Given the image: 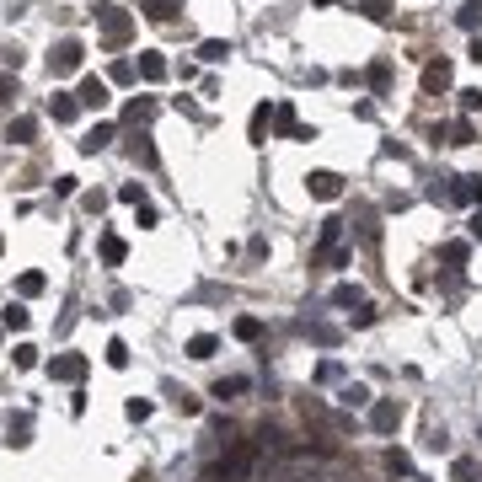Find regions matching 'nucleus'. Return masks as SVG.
Segmentation results:
<instances>
[{
    "label": "nucleus",
    "instance_id": "obj_1",
    "mask_svg": "<svg viewBox=\"0 0 482 482\" xmlns=\"http://www.w3.org/2000/svg\"><path fill=\"white\" fill-rule=\"evenodd\" d=\"M257 466H263V445H257V439H236V445L209 466V482H241V477H252Z\"/></svg>",
    "mask_w": 482,
    "mask_h": 482
},
{
    "label": "nucleus",
    "instance_id": "obj_2",
    "mask_svg": "<svg viewBox=\"0 0 482 482\" xmlns=\"http://www.w3.org/2000/svg\"><path fill=\"white\" fill-rule=\"evenodd\" d=\"M96 22H102V38H108V43H129V33H134V16L123 11V6H102Z\"/></svg>",
    "mask_w": 482,
    "mask_h": 482
},
{
    "label": "nucleus",
    "instance_id": "obj_3",
    "mask_svg": "<svg viewBox=\"0 0 482 482\" xmlns=\"http://www.w3.org/2000/svg\"><path fill=\"white\" fill-rule=\"evenodd\" d=\"M81 54H86V48L75 43V38H60V43H54V54H48V70H54V75L81 70Z\"/></svg>",
    "mask_w": 482,
    "mask_h": 482
},
{
    "label": "nucleus",
    "instance_id": "obj_4",
    "mask_svg": "<svg viewBox=\"0 0 482 482\" xmlns=\"http://www.w3.org/2000/svg\"><path fill=\"white\" fill-rule=\"evenodd\" d=\"M75 102H81V108H91V113H102V108L113 102V96H108V81L86 75V81H81V91H75Z\"/></svg>",
    "mask_w": 482,
    "mask_h": 482
},
{
    "label": "nucleus",
    "instance_id": "obj_5",
    "mask_svg": "<svg viewBox=\"0 0 482 482\" xmlns=\"http://www.w3.org/2000/svg\"><path fill=\"white\" fill-rule=\"evenodd\" d=\"M48 375H54V381H81L86 375V354H60V359L48 364Z\"/></svg>",
    "mask_w": 482,
    "mask_h": 482
},
{
    "label": "nucleus",
    "instance_id": "obj_6",
    "mask_svg": "<svg viewBox=\"0 0 482 482\" xmlns=\"http://www.w3.org/2000/svg\"><path fill=\"white\" fill-rule=\"evenodd\" d=\"M397 423H402V408H397V402H370V429L391 434Z\"/></svg>",
    "mask_w": 482,
    "mask_h": 482
},
{
    "label": "nucleus",
    "instance_id": "obj_7",
    "mask_svg": "<svg viewBox=\"0 0 482 482\" xmlns=\"http://www.w3.org/2000/svg\"><path fill=\"white\" fill-rule=\"evenodd\" d=\"M306 188H311V198H337V193H343V177H337V172H311Z\"/></svg>",
    "mask_w": 482,
    "mask_h": 482
},
{
    "label": "nucleus",
    "instance_id": "obj_8",
    "mask_svg": "<svg viewBox=\"0 0 482 482\" xmlns=\"http://www.w3.org/2000/svg\"><path fill=\"white\" fill-rule=\"evenodd\" d=\"M6 140H11V145H33L38 140V118H33V113L11 118V123H6Z\"/></svg>",
    "mask_w": 482,
    "mask_h": 482
},
{
    "label": "nucleus",
    "instance_id": "obj_9",
    "mask_svg": "<svg viewBox=\"0 0 482 482\" xmlns=\"http://www.w3.org/2000/svg\"><path fill=\"white\" fill-rule=\"evenodd\" d=\"M434 140H450V145H471V140H477V129H471L466 118H456V123H445V129H434Z\"/></svg>",
    "mask_w": 482,
    "mask_h": 482
},
{
    "label": "nucleus",
    "instance_id": "obj_10",
    "mask_svg": "<svg viewBox=\"0 0 482 482\" xmlns=\"http://www.w3.org/2000/svg\"><path fill=\"white\" fill-rule=\"evenodd\" d=\"M134 70H140V81H167V60H161V54H150V48L140 54V65H134Z\"/></svg>",
    "mask_w": 482,
    "mask_h": 482
},
{
    "label": "nucleus",
    "instance_id": "obj_11",
    "mask_svg": "<svg viewBox=\"0 0 482 482\" xmlns=\"http://www.w3.org/2000/svg\"><path fill=\"white\" fill-rule=\"evenodd\" d=\"M215 349H220L215 332H193L188 337V359H215Z\"/></svg>",
    "mask_w": 482,
    "mask_h": 482
},
{
    "label": "nucleus",
    "instance_id": "obj_12",
    "mask_svg": "<svg viewBox=\"0 0 482 482\" xmlns=\"http://www.w3.org/2000/svg\"><path fill=\"white\" fill-rule=\"evenodd\" d=\"M48 113H54V123H70L75 113H81V102H75V96H65V91H54V102H48Z\"/></svg>",
    "mask_w": 482,
    "mask_h": 482
},
{
    "label": "nucleus",
    "instance_id": "obj_13",
    "mask_svg": "<svg viewBox=\"0 0 482 482\" xmlns=\"http://www.w3.org/2000/svg\"><path fill=\"white\" fill-rule=\"evenodd\" d=\"M43 289H48V279L38 274V268H27V274L16 279V295H22V301H33V295H43Z\"/></svg>",
    "mask_w": 482,
    "mask_h": 482
},
{
    "label": "nucleus",
    "instance_id": "obj_14",
    "mask_svg": "<svg viewBox=\"0 0 482 482\" xmlns=\"http://www.w3.org/2000/svg\"><path fill=\"white\" fill-rule=\"evenodd\" d=\"M423 86H429V91H445L450 86V60H434L429 70H423Z\"/></svg>",
    "mask_w": 482,
    "mask_h": 482
},
{
    "label": "nucleus",
    "instance_id": "obj_15",
    "mask_svg": "<svg viewBox=\"0 0 482 482\" xmlns=\"http://www.w3.org/2000/svg\"><path fill=\"white\" fill-rule=\"evenodd\" d=\"M450 198H461V204H477V198H482V177H456Z\"/></svg>",
    "mask_w": 482,
    "mask_h": 482
},
{
    "label": "nucleus",
    "instance_id": "obj_16",
    "mask_svg": "<svg viewBox=\"0 0 482 482\" xmlns=\"http://www.w3.org/2000/svg\"><path fill=\"white\" fill-rule=\"evenodd\" d=\"M108 140H113V123H96V129L81 140V150H86V156H96V150H108Z\"/></svg>",
    "mask_w": 482,
    "mask_h": 482
},
{
    "label": "nucleus",
    "instance_id": "obj_17",
    "mask_svg": "<svg viewBox=\"0 0 482 482\" xmlns=\"http://www.w3.org/2000/svg\"><path fill=\"white\" fill-rule=\"evenodd\" d=\"M230 332H236L241 343H257V337H263V322H257V316H236V327H230Z\"/></svg>",
    "mask_w": 482,
    "mask_h": 482
},
{
    "label": "nucleus",
    "instance_id": "obj_18",
    "mask_svg": "<svg viewBox=\"0 0 482 482\" xmlns=\"http://www.w3.org/2000/svg\"><path fill=\"white\" fill-rule=\"evenodd\" d=\"M337 402H343V408H364V402H370V386H343V391H337Z\"/></svg>",
    "mask_w": 482,
    "mask_h": 482
},
{
    "label": "nucleus",
    "instance_id": "obj_19",
    "mask_svg": "<svg viewBox=\"0 0 482 482\" xmlns=\"http://www.w3.org/2000/svg\"><path fill=\"white\" fill-rule=\"evenodd\" d=\"M102 359H108L113 370H129V343H123V337H113V343H108V354H102Z\"/></svg>",
    "mask_w": 482,
    "mask_h": 482
},
{
    "label": "nucleus",
    "instance_id": "obj_20",
    "mask_svg": "<svg viewBox=\"0 0 482 482\" xmlns=\"http://www.w3.org/2000/svg\"><path fill=\"white\" fill-rule=\"evenodd\" d=\"M123 252H129V247H123V236H102V263L118 268V263H123Z\"/></svg>",
    "mask_w": 482,
    "mask_h": 482
},
{
    "label": "nucleus",
    "instance_id": "obj_21",
    "mask_svg": "<svg viewBox=\"0 0 482 482\" xmlns=\"http://www.w3.org/2000/svg\"><path fill=\"white\" fill-rule=\"evenodd\" d=\"M225 54H230V43H220V38H209V43H198V60H204V65H220Z\"/></svg>",
    "mask_w": 482,
    "mask_h": 482
},
{
    "label": "nucleus",
    "instance_id": "obj_22",
    "mask_svg": "<svg viewBox=\"0 0 482 482\" xmlns=\"http://www.w3.org/2000/svg\"><path fill=\"white\" fill-rule=\"evenodd\" d=\"M274 129L279 134H301V123H295V108H289V102H284V108H274Z\"/></svg>",
    "mask_w": 482,
    "mask_h": 482
},
{
    "label": "nucleus",
    "instance_id": "obj_23",
    "mask_svg": "<svg viewBox=\"0 0 482 482\" xmlns=\"http://www.w3.org/2000/svg\"><path fill=\"white\" fill-rule=\"evenodd\" d=\"M461 27H466V33H477L482 27V0H471V6H461V16H456Z\"/></svg>",
    "mask_w": 482,
    "mask_h": 482
},
{
    "label": "nucleus",
    "instance_id": "obj_24",
    "mask_svg": "<svg viewBox=\"0 0 482 482\" xmlns=\"http://www.w3.org/2000/svg\"><path fill=\"white\" fill-rule=\"evenodd\" d=\"M306 337H316L322 349H332V343H337V332H332L327 322H306Z\"/></svg>",
    "mask_w": 482,
    "mask_h": 482
},
{
    "label": "nucleus",
    "instance_id": "obj_25",
    "mask_svg": "<svg viewBox=\"0 0 482 482\" xmlns=\"http://www.w3.org/2000/svg\"><path fill=\"white\" fill-rule=\"evenodd\" d=\"M247 391V375H230V381H215V397H241Z\"/></svg>",
    "mask_w": 482,
    "mask_h": 482
},
{
    "label": "nucleus",
    "instance_id": "obj_26",
    "mask_svg": "<svg viewBox=\"0 0 482 482\" xmlns=\"http://www.w3.org/2000/svg\"><path fill=\"white\" fill-rule=\"evenodd\" d=\"M466 257H471V247H466V241H445V263H450V268H461Z\"/></svg>",
    "mask_w": 482,
    "mask_h": 482
},
{
    "label": "nucleus",
    "instance_id": "obj_27",
    "mask_svg": "<svg viewBox=\"0 0 482 482\" xmlns=\"http://www.w3.org/2000/svg\"><path fill=\"white\" fill-rule=\"evenodd\" d=\"M332 306H364V295H359L354 284H337V289H332Z\"/></svg>",
    "mask_w": 482,
    "mask_h": 482
},
{
    "label": "nucleus",
    "instance_id": "obj_28",
    "mask_svg": "<svg viewBox=\"0 0 482 482\" xmlns=\"http://www.w3.org/2000/svg\"><path fill=\"white\" fill-rule=\"evenodd\" d=\"M0 322L11 327V332H22V327H27V306H6V311H0Z\"/></svg>",
    "mask_w": 482,
    "mask_h": 482
},
{
    "label": "nucleus",
    "instance_id": "obj_29",
    "mask_svg": "<svg viewBox=\"0 0 482 482\" xmlns=\"http://www.w3.org/2000/svg\"><path fill=\"white\" fill-rule=\"evenodd\" d=\"M11 364H16V370H33V364H38V349H33V343H16Z\"/></svg>",
    "mask_w": 482,
    "mask_h": 482
},
{
    "label": "nucleus",
    "instance_id": "obj_30",
    "mask_svg": "<svg viewBox=\"0 0 482 482\" xmlns=\"http://www.w3.org/2000/svg\"><path fill=\"white\" fill-rule=\"evenodd\" d=\"M118 198H123V204H134V209H140V204H145V182H123V188H118Z\"/></svg>",
    "mask_w": 482,
    "mask_h": 482
},
{
    "label": "nucleus",
    "instance_id": "obj_31",
    "mask_svg": "<svg viewBox=\"0 0 482 482\" xmlns=\"http://www.w3.org/2000/svg\"><path fill=\"white\" fill-rule=\"evenodd\" d=\"M450 477H456V482H477V461H466V456H461L456 466H450Z\"/></svg>",
    "mask_w": 482,
    "mask_h": 482
},
{
    "label": "nucleus",
    "instance_id": "obj_32",
    "mask_svg": "<svg viewBox=\"0 0 482 482\" xmlns=\"http://www.w3.org/2000/svg\"><path fill=\"white\" fill-rule=\"evenodd\" d=\"M150 16H156V22H172V16H177V0H150Z\"/></svg>",
    "mask_w": 482,
    "mask_h": 482
},
{
    "label": "nucleus",
    "instance_id": "obj_33",
    "mask_svg": "<svg viewBox=\"0 0 482 482\" xmlns=\"http://www.w3.org/2000/svg\"><path fill=\"white\" fill-rule=\"evenodd\" d=\"M81 209H91V215H102V209H108V193H81Z\"/></svg>",
    "mask_w": 482,
    "mask_h": 482
},
{
    "label": "nucleus",
    "instance_id": "obj_34",
    "mask_svg": "<svg viewBox=\"0 0 482 482\" xmlns=\"http://www.w3.org/2000/svg\"><path fill=\"white\" fill-rule=\"evenodd\" d=\"M386 466H391V471H402V477H413V461L402 456V450H391V456H386Z\"/></svg>",
    "mask_w": 482,
    "mask_h": 482
},
{
    "label": "nucleus",
    "instance_id": "obj_35",
    "mask_svg": "<svg viewBox=\"0 0 482 482\" xmlns=\"http://www.w3.org/2000/svg\"><path fill=\"white\" fill-rule=\"evenodd\" d=\"M134 75H140V70H134V65H129V60H118V65H113V81H118V86H129V81H134Z\"/></svg>",
    "mask_w": 482,
    "mask_h": 482
},
{
    "label": "nucleus",
    "instance_id": "obj_36",
    "mask_svg": "<svg viewBox=\"0 0 482 482\" xmlns=\"http://www.w3.org/2000/svg\"><path fill=\"white\" fill-rule=\"evenodd\" d=\"M359 11L364 16H386V11H391V0H359Z\"/></svg>",
    "mask_w": 482,
    "mask_h": 482
},
{
    "label": "nucleus",
    "instance_id": "obj_37",
    "mask_svg": "<svg viewBox=\"0 0 482 482\" xmlns=\"http://www.w3.org/2000/svg\"><path fill=\"white\" fill-rule=\"evenodd\" d=\"M370 86H375V91H386V86H391V70H386V65H375V70H370Z\"/></svg>",
    "mask_w": 482,
    "mask_h": 482
},
{
    "label": "nucleus",
    "instance_id": "obj_38",
    "mask_svg": "<svg viewBox=\"0 0 482 482\" xmlns=\"http://www.w3.org/2000/svg\"><path fill=\"white\" fill-rule=\"evenodd\" d=\"M337 230H343V220H327L322 225V247H337Z\"/></svg>",
    "mask_w": 482,
    "mask_h": 482
},
{
    "label": "nucleus",
    "instance_id": "obj_39",
    "mask_svg": "<svg viewBox=\"0 0 482 482\" xmlns=\"http://www.w3.org/2000/svg\"><path fill=\"white\" fill-rule=\"evenodd\" d=\"M129 418H134V423H140V418H150V402H145V397H134V402H129Z\"/></svg>",
    "mask_w": 482,
    "mask_h": 482
},
{
    "label": "nucleus",
    "instance_id": "obj_40",
    "mask_svg": "<svg viewBox=\"0 0 482 482\" xmlns=\"http://www.w3.org/2000/svg\"><path fill=\"white\" fill-rule=\"evenodd\" d=\"M263 129H268V108H257L252 113V140H263Z\"/></svg>",
    "mask_w": 482,
    "mask_h": 482
},
{
    "label": "nucleus",
    "instance_id": "obj_41",
    "mask_svg": "<svg viewBox=\"0 0 482 482\" xmlns=\"http://www.w3.org/2000/svg\"><path fill=\"white\" fill-rule=\"evenodd\" d=\"M461 108H466V113H477V108H482V91H461Z\"/></svg>",
    "mask_w": 482,
    "mask_h": 482
},
{
    "label": "nucleus",
    "instance_id": "obj_42",
    "mask_svg": "<svg viewBox=\"0 0 482 482\" xmlns=\"http://www.w3.org/2000/svg\"><path fill=\"white\" fill-rule=\"evenodd\" d=\"M11 96H16V81H11V75H0V102H11Z\"/></svg>",
    "mask_w": 482,
    "mask_h": 482
},
{
    "label": "nucleus",
    "instance_id": "obj_43",
    "mask_svg": "<svg viewBox=\"0 0 482 482\" xmlns=\"http://www.w3.org/2000/svg\"><path fill=\"white\" fill-rule=\"evenodd\" d=\"M471 60H477V65H482V38H477V43H471Z\"/></svg>",
    "mask_w": 482,
    "mask_h": 482
},
{
    "label": "nucleus",
    "instance_id": "obj_44",
    "mask_svg": "<svg viewBox=\"0 0 482 482\" xmlns=\"http://www.w3.org/2000/svg\"><path fill=\"white\" fill-rule=\"evenodd\" d=\"M0 252H6V236H0Z\"/></svg>",
    "mask_w": 482,
    "mask_h": 482
}]
</instances>
